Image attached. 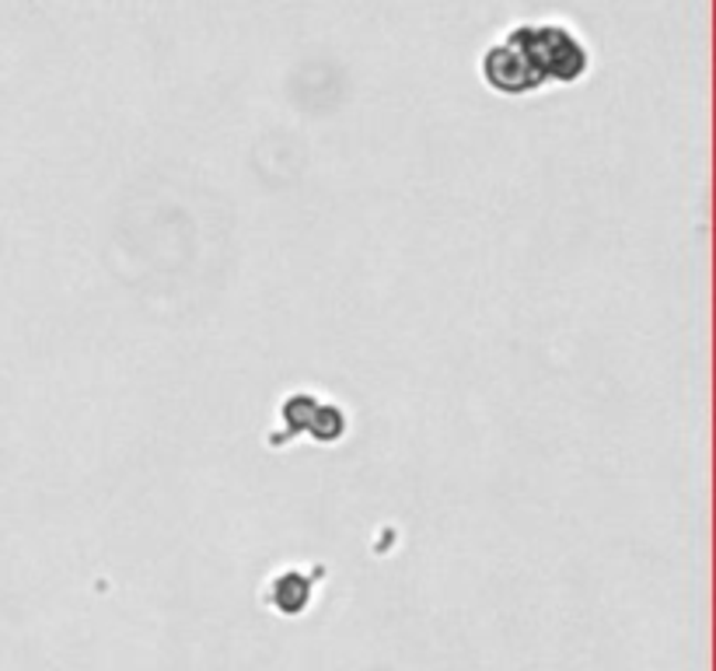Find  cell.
Instances as JSON below:
<instances>
[{
  "label": "cell",
  "instance_id": "obj_1",
  "mask_svg": "<svg viewBox=\"0 0 716 671\" xmlns=\"http://www.w3.org/2000/svg\"><path fill=\"white\" fill-rule=\"evenodd\" d=\"M588 50L570 25L539 21V25H513L486 53V78L504 92H531L546 78L573 81L584 74Z\"/></svg>",
  "mask_w": 716,
  "mask_h": 671
}]
</instances>
